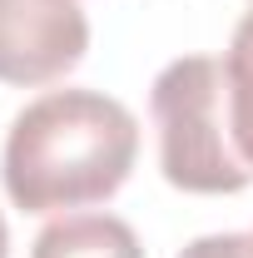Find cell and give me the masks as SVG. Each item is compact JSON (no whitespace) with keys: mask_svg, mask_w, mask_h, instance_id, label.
I'll return each instance as SVG.
<instances>
[{"mask_svg":"<svg viewBox=\"0 0 253 258\" xmlns=\"http://www.w3.org/2000/svg\"><path fill=\"white\" fill-rule=\"evenodd\" d=\"M139 119L99 90H50L15 114L0 179L15 209L55 214L104 204L134 169Z\"/></svg>","mask_w":253,"mask_h":258,"instance_id":"cell-1","label":"cell"},{"mask_svg":"<svg viewBox=\"0 0 253 258\" xmlns=\"http://www.w3.org/2000/svg\"><path fill=\"white\" fill-rule=\"evenodd\" d=\"M159 129V169L184 194H243L253 169L243 164L228 124V75L214 55H184L164 64L149 90Z\"/></svg>","mask_w":253,"mask_h":258,"instance_id":"cell-2","label":"cell"},{"mask_svg":"<svg viewBox=\"0 0 253 258\" xmlns=\"http://www.w3.org/2000/svg\"><path fill=\"white\" fill-rule=\"evenodd\" d=\"M90 20L80 0H0V80L50 85L85 60Z\"/></svg>","mask_w":253,"mask_h":258,"instance_id":"cell-3","label":"cell"},{"mask_svg":"<svg viewBox=\"0 0 253 258\" xmlns=\"http://www.w3.org/2000/svg\"><path fill=\"white\" fill-rule=\"evenodd\" d=\"M30 258H144V248L114 214H65L40 228Z\"/></svg>","mask_w":253,"mask_h":258,"instance_id":"cell-4","label":"cell"},{"mask_svg":"<svg viewBox=\"0 0 253 258\" xmlns=\"http://www.w3.org/2000/svg\"><path fill=\"white\" fill-rule=\"evenodd\" d=\"M223 75H228V124H233V144H238L243 164L253 169V10L238 20V30L228 40Z\"/></svg>","mask_w":253,"mask_h":258,"instance_id":"cell-5","label":"cell"},{"mask_svg":"<svg viewBox=\"0 0 253 258\" xmlns=\"http://www.w3.org/2000/svg\"><path fill=\"white\" fill-rule=\"evenodd\" d=\"M179 258H253V233H204Z\"/></svg>","mask_w":253,"mask_h":258,"instance_id":"cell-6","label":"cell"},{"mask_svg":"<svg viewBox=\"0 0 253 258\" xmlns=\"http://www.w3.org/2000/svg\"><path fill=\"white\" fill-rule=\"evenodd\" d=\"M0 258H10V233H5V219H0Z\"/></svg>","mask_w":253,"mask_h":258,"instance_id":"cell-7","label":"cell"}]
</instances>
